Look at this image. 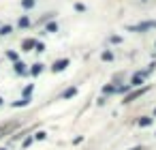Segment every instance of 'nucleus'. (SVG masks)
I'll list each match as a JSON object with an SVG mask.
<instances>
[{
	"label": "nucleus",
	"instance_id": "obj_1",
	"mask_svg": "<svg viewBox=\"0 0 156 150\" xmlns=\"http://www.w3.org/2000/svg\"><path fill=\"white\" fill-rule=\"evenodd\" d=\"M150 28H156V21H145V24H139V26H130V30H150Z\"/></svg>",
	"mask_w": 156,
	"mask_h": 150
},
{
	"label": "nucleus",
	"instance_id": "obj_2",
	"mask_svg": "<svg viewBox=\"0 0 156 150\" xmlns=\"http://www.w3.org/2000/svg\"><path fill=\"white\" fill-rule=\"evenodd\" d=\"M66 64H69V60L66 58H62V60H58V62H54V67H51V71L56 73V71H64L66 69Z\"/></svg>",
	"mask_w": 156,
	"mask_h": 150
},
{
	"label": "nucleus",
	"instance_id": "obj_3",
	"mask_svg": "<svg viewBox=\"0 0 156 150\" xmlns=\"http://www.w3.org/2000/svg\"><path fill=\"white\" fill-rule=\"evenodd\" d=\"M145 90H148V88H141V90H137V92H130V94L124 99V103H130V101H135V99H137V96H141V92H145Z\"/></svg>",
	"mask_w": 156,
	"mask_h": 150
},
{
	"label": "nucleus",
	"instance_id": "obj_4",
	"mask_svg": "<svg viewBox=\"0 0 156 150\" xmlns=\"http://www.w3.org/2000/svg\"><path fill=\"white\" fill-rule=\"evenodd\" d=\"M77 94V88L73 86V88H66L64 92H62V99H71V96H75Z\"/></svg>",
	"mask_w": 156,
	"mask_h": 150
},
{
	"label": "nucleus",
	"instance_id": "obj_5",
	"mask_svg": "<svg viewBox=\"0 0 156 150\" xmlns=\"http://www.w3.org/2000/svg\"><path fill=\"white\" fill-rule=\"evenodd\" d=\"M143 77H145V73H137L135 77H133V84H128V86H139L143 82Z\"/></svg>",
	"mask_w": 156,
	"mask_h": 150
},
{
	"label": "nucleus",
	"instance_id": "obj_6",
	"mask_svg": "<svg viewBox=\"0 0 156 150\" xmlns=\"http://www.w3.org/2000/svg\"><path fill=\"white\" fill-rule=\"evenodd\" d=\"M28 103H30V96H24V99H19V101H15L13 107H24V105H28Z\"/></svg>",
	"mask_w": 156,
	"mask_h": 150
},
{
	"label": "nucleus",
	"instance_id": "obj_7",
	"mask_svg": "<svg viewBox=\"0 0 156 150\" xmlns=\"http://www.w3.org/2000/svg\"><path fill=\"white\" fill-rule=\"evenodd\" d=\"M15 73H26V64L24 62H15Z\"/></svg>",
	"mask_w": 156,
	"mask_h": 150
},
{
	"label": "nucleus",
	"instance_id": "obj_8",
	"mask_svg": "<svg viewBox=\"0 0 156 150\" xmlns=\"http://www.w3.org/2000/svg\"><path fill=\"white\" fill-rule=\"evenodd\" d=\"M139 124H141V127H150V124H152V118H141Z\"/></svg>",
	"mask_w": 156,
	"mask_h": 150
},
{
	"label": "nucleus",
	"instance_id": "obj_9",
	"mask_svg": "<svg viewBox=\"0 0 156 150\" xmlns=\"http://www.w3.org/2000/svg\"><path fill=\"white\" fill-rule=\"evenodd\" d=\"M41 71H43V64H34V67H32V73H34V75H39Z\"/></svg>",
	"mask_w": 156,
	"mask_h": 150
},
{
	"label": "nucleus",
	"instance_id": "obj_10",
	"mask_svg": "<svg viewBox=\"0 0 156 150\" xmlns=\"http://www.w3.org/2000/svg\"><path fill=\"white\" fill-rule=\"evenodd\" d=\"M21 7H26V9L34 7V0H24V2H21Z\"/></svg>",
	"mask_w": 156,
	"mask_h": 150
},
{
	"label": "nucleus",
	"instance_id": "obj_11",
	"mask_svg": "<svg viewBox=\"0 0 156 150\" xmlns=\"http://www.w3.org/2000/svg\"><path fill=\"white\" fill-rule=\"evenodd\" d=\"M11 32V26H2V28H0V34H9Z\"/></svg>",
	"mask_w": 156,
	"mask_h": 150
},
{
	"label": "nucleus",
	"instance_id": "obj_12",
	"mask_svg": "<svg viewBox=\"0 0 156 150\" xmlns=\"http://www.w3.org/2000/svg\"><path fill=\"white\" fill-rule=\"evenodd\" d=\"M34 45H36L34 41H26V43H24V49H30V47H34Z\"/></svg>",
	"mask_w": 156,
	"mask_h": 150
},
{
	"label": "nucleus",
	"instance_id": "obj_13",
	"mask_svg": "<svg viewBox=\"0 0 156 150\" xmlns=\"http://www.w3.org/2000/svg\"><path fill=\"white\" fill-rule=\"evenodd\" d=\"M47 30H49V32H56V30H58V24H49Z\"/></svg>",
	"mask_w": 156,
	"mask_h": 150
},
{
	"label": "nucleus",
	"instance_id": "obj_14",
	"mask_svg": "<svg viewBox=\"0 0 156 150\" xmlns=\"http://www.w3.org/2000/svg\"><path fill=\"white\" fill-rule=\"evenodd\" d=\"M111 58H114V54H111V52H105V54H103V60H111Z\"/></svg>",
	"mask_w": 156,
	"mask_h": 150
},
{
	"label": "nucleus",
	"instance_id": "obj_15",
	"mask_svg": "<svg viewBox=\"0 0 156 150\" xmlns=\"http://www.w3.org/2000/svg\"><path fill=\"white\" fill-rule=\"evenodd\" d=\"M28 24H30L28 17H21V19H19V26H28Z\"/></svg>",
	"mask_w": 156,
	"mask_h": 150
},
{
	"label": "nucleus",
	"instance_id": "obj_16",
	"mask_svg": "<svg viewBox=\"0 0 156 150\" xmlns=\"http://www.w3.org/2000/svg\"><path fill=\"white\" fill-rule=\"evenodd\" d=\"M30 92H32V86H26V90H24V96H30Z\"/></svg>",
	"mask_w": 156,
	"mask_h": 150
},
{
	"label": "nucleus",
	"instance_id": "obj_17",
	"mask_svg": "<svg viewBox=\"0 0 156 150\" xmlns=\"http://www.w3.org/2000/svg\"><path fill=\"white\" fill-rule=\"evenodd\" d=\"M34 139H45V133H43V131H41V133H36V135H34Z\"/></svg>",
	"mask_w": 156,
	"mask_h": 150
},
{
	"label": "nucleus",
	"instance_id": "obj_18",
	"mask_svg": "<svg viewBox=\"0 0 156 150\" xmlns=\"http://www.w3.org/2000/svg\"><path fill=\"white\" fill-rule=\"evenodd\" d=\"M0 105H2V96H0Z\"/></svg>",
	"mask_w": 156,
	"mask_h": 150
},
{
	"label": "nucleus",
	"instance_id": "obj_19",
	"mask_svg": "<svg viewBox=\"0 0 156 150\" xmlns=\"http://www.w3.org/2000/svg\"><path fill=\"white\" fill-rule=\"evenodd\" d=\"M154 114H156V109H154Z\"/></svg>",
	"mask_w": 156,
	"mask_h": 150
}]
</instances>
